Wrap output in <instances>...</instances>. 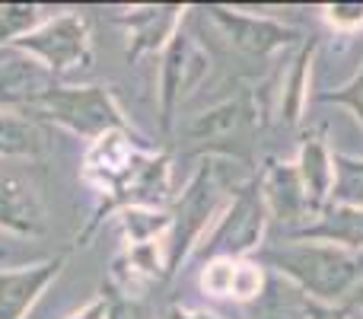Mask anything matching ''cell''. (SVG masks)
Masks as SVG:
<instances>
[{
	"label": "cell",
	"instance_id": "obj_24",
	"mask_svg": "<svg viewBox=\"0 0 363 319\" xmlns=\"http://www.w3.org/2000/svg\"><path fill=\"white\" fill-rule=\"evenodd\" d=\"M166 319H220L213 313H204V310H188V307H169Z\"/></svg>",
	"mask_w": 363,
	"mask_h": 319
},
{
	"label": "cell",
	"instance_id": "obj_19",
	"mask_svg": "<svg viewBox=\"0 0 363 319\" xmlns=\"http://www.w3.org/2000/svg\"><path fill=\"white\" fill-rule=\"evenodd\" d=\"M255 319H294V301L284 297V288L277 281L264 288L262 303L255 307Z\"/></svg>",
	"mask_w": 363,
	"mask_h": 319
},
{
	"label": "cell",
	"instance_id": "obj_18",
	"mask_svg": "<svg viewBox=\"0 0 363 319\" xmlns=\"http://www.w3.org/2000/svg\"><path fill=\"white\" fill-rule=\"evenodd\" d=\"M332 198L347 207H363V163L351 157H335Z\"/></svg>",
	"mask_w": 363,
	"mask_h": 319
},
{
	"label": "cell",
	"instance_id": "obj_6",
	"mask_svg": "<svg viewBox=\"0 0 363 319\" xmlns=\"http://www.w3.org/2000/svg\"><path fill=\"white\" fill-rule=\"evenodd\" d=\"M207 58L194 45L191 36L176 29V36L163 48V67H160V112H163V128L169 131L176 121V109L182 96L191 93V87L204 77Z\"/></svg>",
	"mask_w": 363,
	"mask_h": 319
},
{
	"label": "cell",
	"instance_id": "obj_15",
	"mask_svg": "<svg viewBox=\"0 0 363 319\" xmlns=\"http://www.w3.org/2000/svg\"><path fill=\"white\" fill-rule=\"evenodd\" d=\"M300 182L306 188V198H309V207L322 211L325 198L332 195V182H335V166L328 160V151L322 144V138H309L303 144V153H300Z\"/></svg>",
	"mask_w": 363,
	"mask_h": 319
},
{
	"label": "cell",
	"instance_id": "obj_23",
	"mask_svg": "<svg viewBox=\"0 0 363 319\" xmlns=\"http://www.w3.org/2000/svg\"><path fill=\"white\" fill-rule=\"evenodd\" d=\"M332 19H335V23H345V19H351V23H363V6L360 4L332 6Z\"/></svg>",
	"mask_w": 363,
	"mask_h": 319
},
{
	"label": "cell",
	"instance_id": "obj_2",
	"mask_svg": "<svg viewBox=\"0 0 363 319\" xmlns=\"http://www.w3.org/2000/svg\"><path fill=\"white\" fill-rule=\"evenodd\" d=\"M277 271L294 278L303 291L319 301H338L357 284L363 262L351 252L338 249V246H315V243H296L281 246V249L264 252Z\"/></svg>",
	"mask_w": 363,
	"mask_h": 319
},
{
	"label": "cell",
	"instance_id": "obj_13",
	"mask_svg": "<svg viewBox=\"0 0 363 319\" xmlns=\"http://www.w3.org/2000/svg\"><path fill=\"white\" fill-rule=\"evenodd\" d=\"M45 147L48 138L38 121L19 112H0V160H32L42 157Z\"/></svg>",
	"mask_w": 363,
	"mask_h": 319
},
{
	"label": "cell",
	"instance_id": "obj_16",
	"mask_svg": "<svg viewBox=\"0 0 363 319\" xmlns=\"http://www.w3.org/2000/svg\"><path fill=\"white\" fill-rule=\"evenodd\" d=\"M176 6H157V10H144V13H131V16H121L118 23H125L131 29V48L128 58H138L144 51H153L160 42L176 36Z\"/></svg>",
	"mask_w": 363,
	"mask_h": 319
},
{
	"label": "cell",
	"instance_id": "obj_3",
	"mask_svg": "<svg viewBox=\"0 0 363 319\" xmlns=\"http://www.w3.org/2000/svg\"><path fill=\"white\" fill-rule=\"evenodd\" d=\"M10 48L38 61L51 77H61L77 67H89V61H93V38H89V26L80 13L45 16L35 29L16 38Z\"/></svg>",
	"mask_w": 363,
	"mask_h": 319
},
{
	"label": "cell",
	"instance_id": "obj_21",
	"mask_svg": "<svg viewBox=\"0 0 363 319\" xmlns=\"http://www.w3.org/2000/svg\"><path fill=\"white\" fill-rule=\"evenodd\" d=\"M108 307H112V297L102 291V294H96L86 307H80L77 313H70L67 319H108Z\"/></svg>",
	"mask_w": 363,
	"mask_h": 319
},
{
	"label": "cell",
	"instance_id": "obj_25",
	"mask_svg": "<svg viewBox=\"0 0 363 319\" xmlns=\"http://www.w3.org/2000/svg\"><path fill=\"white\" fill-rule=\"evenodd\" d=\"M108 319H138V310H134L128 301H115V297H112V307H108Z\"/></svg>",
	"mask_w": 363,
	"mask_h": 319
},
{
	"label": "cell",
	"instance_id": "obj_9",
	"mask_svg": "<svg viewBox=\"0 0 363 319\" xmlns=\"http://www.w3.org/2000/svg\"><path fill=\"white\" fill-rule=\"evenodd\" d=\"M55 83H57V77H51L38 61L13 51L6 61H0V112L29 115L32 106H35Z\"/></svg>",
	"mask_w": 363,
	"mask_h": 319
},
{
	"label": "cell",
	"instance_id": "obj_12",
	"mask_svg": "<svg viewBox=\"0 0 363 319\" xmlns=\"http://www.w3.org/2000/svg\"><path fill=\"white\" fill-rule=\"evenodd\" d=\"M262 192H264V201H268V211H274V217L281 220H296L303 214H313L309 207V198H306V188L300 182V173L290 166H281L277 163L274 169L268 173V179L262 182Z\"/></svg>",
	"mask_w": 363,
	"mask_h": 319
},
{
	"label": "cell",
	"instance_id": "obj_10",
	"mask_svg": "<svg viewBox=\"0 0 363 319\" xmlns=\"http://www.w3.org/2000/svg\"><path fill=\"white\" fill-rule=\"evenodd\" d=\"M211 19L220 26V32L226 36V42L233 48H239L242 55H268V51L281 48L294 38V32L284 29L274 19H255V16H242V13H230L211 6Z\"/></svg>",
	"mask_w": 363,
	"mask_h": 319
},
{
	"label": "cell",
	"instance_id": "obj_7",
	"mask_svg": "<svg viewBox=\"0 0 363 319\" xmlns=\"http://www.w3.org/2000/svg\"><path fill=\"white\" fill-rule=\"evenodd\" d=\"M0 230L13 237H42L48 230L35 185L6 160H0Z\"/></svg>",
	"mask_w": 363,
	"mask_h": 319
},
{
	"label": "cell",
	"instance_id": "obj_8",
	"mask_svg": "<svg viewBox=\"0 0 363 319\" xmlns=\"http://www.w3.org/2000/svg\"><path fill=\"white\" fill-rule=\"evenodd\" d=\"M64 265H67V256L45 259V262H35V265L0 269V319L29 316V310L51 288V281L61 275Z\"/></svg>",
	"mask_w": 363,
	"mask_h": 319
},
{
	"label": "cell",
	"instance_id": "obj_14",
	"mask_svg": "<svg viewBox=\"0 0 363 319\" xmlns=\"http://www.w3.org/2000/svg\"><path fill=\"white\" fill-rule=\"evenodd\" d=\"M294 237L300 239H325V243H345V246H363V207H328L319 214V220L303 230H296Z\"/></svg>",
	"mask_w": 363,
	"mask_h": 319
},
{
	"label": "cell",
	"instance_id": "obj_20",
	"mask_svg": "<svg viewBox=\"0 0 363 319\" xmlns=\"http://www.w3.org/2000/svg\"><path fill=\"white\" fill-rule=\"evenodd\" d=\"M322 99H325V102H338V106H347L363 121V70L354 77L351 83H347V87L335 90V93H325Z\"/></svg>",
	"mask_w": 363,
	"mask_h": 319
},
{
	"label": "cell",
	"instance_id": "obj_4",
	"mask_svg": "<svg viewBox=\"0 0 363 319\" xmlns=\"http://www.w3.org/2000/svg\"><path fill=\"white\" fill-rule=\"evenodd\" d=\"M220 195H223V175H220L217 163H204L198 173L191 175V182L185 185L172 217V233H169V259H166V275H176L179 265L185 262V256L191 252V246L201 239V233L207 230L211 217L220 207Z\"/></svg>",
	"mask_w": 363,
	"mask_h": 319
},
{
	"label": "cell",
	"instance_id": "obj_17",
	"mask_svg": "<svg viewBox=\"0 0 363 319\" xmlns=\"http://www.w3.org/2000/svg\"><path fill=\"white\" fill-rule=\"evenodd\" d=\"M42 19V6L35 4H0V45L10 48L16 38L32 32Z\"/></svg>",
	"mask_w": 363,
	"mask_h": 319
},
{
	"label": "cell",
	"instance_id": "obj_11",
	"mask_svg": "<svg viewBox=\"0 0 363 319\" xmlns=\"http://www.w3.org/2000/svg\"><path fill=\"white\" fill-rule=\"evenodd\" d=\"M252 121H255V112H252L249 99H226L220 106L207 109V112L194 115L185 125V138L198 141V144H226L233 138H242L249 134Z\"/></svg>",
	"mask_w": 363,
	"mask_h": 319
},
{
	"label": "cell",
	"instance_id": "obj_5",
	"mask_svg": "<svg viewBox=\"0 0 363 319\" xmlns=\"http://www.w3.org/2000/svg\"><path fill=\"white\" fill-rule=\"evenodd\" d=\"M264 214H268V201H264L262 182H249L233 195L226 214L217 220L211 237L204 239V256L207 259H236L258 246L264 230Z\"/></svg>",
	"mask_w": 363,
	"mask_h": 319
},
{
	"label": "cell",
	"instance_id": "obj_26",
	"mask_svg": "<svg viewBox=\"0 0 363 319\" xmlns=\"http://www.w3.org/2000/svg\"><path fill=\"white\" fill-rule=\"evenodd\" d=\"M354 303H357V307H360V310H363V288H360V291H357V297H354Z\"/></svg>",
	"mask_w": 363,
	"mask_h": 319
},
{
	"label": "cell",
	"instance_id": "obj_1",
	"mask_svg": "<svg viewBox=\"0 0 363 319\" xmlns=\"http://www.w3.org/2000/svg\"><path fill=\"white\" fill-rule=\"evenodd\" d=\"M32 121H51L77 138L102 141L108 134L128 131L118 102L106 87H70L57 80L42 99L32 106Z\"/></svg>",
	"mask_w": 363,
	"mask_h": 319
},
{
	"label": "cell",
	"instance_id": "obj_22",
	"mask_svg": "<svg viewBox=\"0 0 363 319\" xmlns=\"http://www.w3.org/2000/svg\"><path fill=\"white\" fill-rule=\"evenodd\" d=\"M303 310H306V319H347V313L325 307V303H315V301H306Z\"/></svg>",
	"mask_w": 363,
	"mask_h": 319
}]
</instances>
